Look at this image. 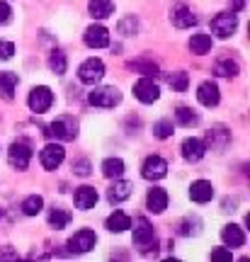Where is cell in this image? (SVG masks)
<instances>
[{
  "label": "cell",
  "mask_w": 250,
  "mask_h": 262,
  "mask_svg": "<svg viewBox=\"0 0 250 262\" xmlns=\"http://www.w3.org/2000/svg\"><path fill=\"white\" fill-rule=\"evenodd\" d=\"M134 243L139 248H149L151 243H156V231L149 224V219H143V216L134 221Z\"/></svg>",
  "instance_id": "cell-10"
},
{
  "label": "cell",
  "mask_w": 250,
  "mask_h": 262,
  "mask_svg": "<svg viewBox=\"0 0 250 262\" xmlns=\"http://www.w3.org/2000/svg\"><path fill=\"white\" fill-rule=\"evenodd\" d=\"M146 209H149L151 214H163L168 209V194H165V189H158L153 187L146 194Z\"/></svg>",
  "instance_id": "cell-18"
},
{
  "label": "cell",
  "mask_w": 250,
  "mask_h": 262,
  "mask_svg": "<svg viewBox=\"0 0 250 262\" xmlns=\"http://www.w3.org/2000/svg\"><path fill=\"white\" fill-rule=\"evenodd\" d=\"M49 68H51L56 75L66 73V68H68V58H66L64 51H51V56H49Z\"/></svg>",
  "instance_id": "cell-28"
},
{
  "label": "cell",
  "mask_w": 250,
  "mask_h": 262,
  "mask_svg": "<svg viewBox=\"0 0 250 262\" xmlns=\"http://www.w3.org/2000/svg\"><path fill=\"white\" fill-rule=\"evenodd\" d=\"M73 170L75 172H78V175H88V172H90V163H88V160H75L73 163Z\"/></svg>",
  "instance_id": "cell-36"
},
{
  "label": "cell",
  "mask_w": 250,
  "mask_h": 262,
  "mask_svg": "<svg viewBox=\"0 0 250 262\" xmlns=\"http://www.w3.org/2000/svg\"><path fill=\"white\" fill-rule=\"evenodd\" d=\"M228 5H231V12H241L245 8V0H228Z\"/></svg>",
  "instance_id": "cell-37"
},
{
  "label": "cell",
  "mask_w": 250,
  "mask_h": 262,
  "mask_svg": "<svg viewBox=\"0 0 250 262\" xmlns=\"http://www.w3.org/2000/svg\"><path fill=\"white\" fill-rule=\"evenodd\" d=\"M27 104L32 112H47L49 107L54 104V93H51V88H47V85H37V88H32V93H29L27 97Z\"/></svg>",
  "instance_id": "cell-1"
},
{
  "label": "cell",
  "mask_w": 250,
  "mask_h": 262,
  "mask_svg": "<svg viewBox=\"0 0 250 262\" xmlns=\"http://www.w3.org/2000/svg\"><path fill=\"white\" fill-rule=\"evenodd\" d=\"M236 27H238L236 12H221V15H216V17L212 19V32L219 39H228L233 32H236Z\"/></svg>",
  "instance_id": "cell-5"
},
{
  "label": "cell",
  "mask_w": 250,
  "mask_h": 262,
  "mask_svg": "<svg viewBox=\"0 0 250 262\" xmlns=\"http://www.w3.org/2000/svg\"><path fill=\"white\" fill-rule=\"evenodd\" d=\"M49 224L54 226V228H66V226L71 224V211H66V209H51L49 211Z\"/></svg>",
  "instance_id": "cell-27"
},
{
  "label": "cell",
  "mask_w": 250,
  "mask_h": 262,
  "mask_svg": "<svg viewBox=\"0 0 250 262\" xmlns=\"http://www.w3.org/2000/svg\"><path fill=\"white\" fill-rule=\"evenodd\" d=\"M204 153H206V146H204L202 139L190 136V139L182 141V158H185V160H190V163H197V160L204 158Z\"/></svg>",
  "instance_id": "cell-14"
},
{
  "label": "cell",
  "mask_w": 250,
  "mask_h": 262,
  "mask_svg": "<svg viewBox=\"0 0 250 262\" xmlns=\"http://www.w3.org/2000/svg\"><path fill=\"white\" fill-rule=\"evenodd\" d=\"M141 175L146 180H163L168 175V163L160 156H149L141 165Z\"/></svg>",
  "instance_id": "cell-11"
},
{
  "label": "cell",
  "mask_w": 250,
  "mask_h": 262,
  "mask_svg": "<svg viewBox=\"0 0 250 262\" xmlns=\"http://www.w3.org/2000/svg\"><path fill=\"white\" fill-rule=\"evenodd\" d=\"M0 216H3V211H0Z\"/></svg>",
  "instance_id": "cell-39"
},
{
  "label": "cell",
  "mask_w": 250,
  "mask_h": 262,
  "mask_svg": "<svg viewBox=\"0 0 250 262\" xmlns=\"http://www.w3.org/2000/svg\"><path fill=\"white\" fill-rule=\"evenodd\" d=\"M88 100H90V104H95V107H114V104L121 102V93L117 90V88H95L93 93L88 95Z\"/></svg>",
  "instance_id": "cell-6"
},
{
  "label": "cell",
  "mask_w": 250,
  "mask_h": 262,
  "mask_svg": "<svg viewBox=\"0 0 250 262\" xmlns=\"http://www.w3.org/2000/svg\"><path fill=\"white\" fill-rule=\"evenodd\" d=\"M75 209H80V211H88V209H93L95 204H97V189L95 187H78L75 189Z\"/></svg>",
  "instance_id": "cell-17"
},
{
  "label": "cell",
  "mask_w": 250,
  "mask_h": 262,
  "mask_svg": "<svg viewBox=\"0 0 250 262\" xmlns=\"http://www.w3.org/2000/svg\"><path fill=\"white\" fill-rule=\"evenodd\" d=\"M83 39L90 49H105L110 44V32H107V27H102V25H93V27L85 29Z\"/></svg>",
  "instance_id": "cell-13"
},
{
  "label": "cell",
  "mask_w": 250,
  "mask_h": 262,
  "mask_svg": "<svg viewBox=\"0 0 250 262\" xmlns=\"http://www.w3.org/2000/svg\"><path fill=\"white\" fill-rule=\"evenodd\" d=\"M15 88H17V73H0V93L5 100H12Z\"/></svg>",
  "instance_id": "cell-25"
},
{
  "label": "cell",
  "mask_w": 250,
  "mask_h": 262,
  "mask_svg": "<svg viewBox=\"0 0 250 262\" xmlns=\"http://www.w3.org/2000/svg\"><path fill=\"white\" fill-rule=\"evenodd\" d=\"M102 75H105V63H102L100 58H88V61H83L80 68H78V78H80V83H85V85L100 83Z\"/></svg>",
  "instance_id": "cell-3"
},
{
  "label": "cell",
  "mask_w": 250,
  "mask_h": 262,
  "mask_svg": "<svg viewBox=\"0 0 250 262\" xmlns=\"http://www.w3.org/2000/svg\"><path fill=\"white\" fill-rule=\"evenodd\" d=\"M170 22H173L177 29H187V27H192V25H195L197 17L192 15V10L190 8H185V5H175L173 12H170Z\"/></svg>",
  "instance_id": "cell-19"
},
{
  "label": "cell",
  "mask_w": 250,
  "mask_h": 262,
  "mask_svg": "<svg viewBox=\"0 0 250 262\" xmlns=\"http://www.w3.org/2000/svg\"><path fill=\"white\" fill-rule=\"evenodd\" d=\"M134 95H136L139 102L151 104L160 97V90H158V85L153 83V78H141V80L134 83Z\"/></svg>",
  "instance_id": "cell-8"
},
{
  "label": "cell",
  "mask_w": 250,
  "mask_h": 262,
  "mask_svg": "<svg viewBox=\"0 0 250 262\" xmlns=\"http://www.w3.org/2000/svg\"><path fill=\"white\" fill-rule=\"evenodd\" d=\"M66 158V150L61 143H47L41 153H39V160H41V168L44 170H56Z\"/></svg>",
  "instance_id": "cell-7"
},
{
  "label": "cell",
  "mask_w": 250,
  "mask_h": 262,
  "mask_svg": "<svg viewBox=\"0 0 250 262\" xmlns=\"http://www.w3.org/2000/svg\"><path fill=\"white\" fill-rule=\"evenodd\" d=\"M153 136H156V139H170V136H173V122H168V119L156 122L153 124Z\"/></svg>",
  "instance_id": "cell-31"
},
{
  "label": "cell",
  "mask_w": 250,
  "mask_h": 262,
  "mask_svg": "<svg viewBox=\"0 0 250 262\" xmlns=\"http://www.w3.org/2000/svg\"><path fill=\"white\" fill-rule=\"evenodd\" d=\"M97 243V235L95 231L90 228H80V231H75V235H71V241H68V250L71 253H90Z\"/></svg>",
  "instance_id": "cell-4"
},
{
  "label": "cell",
  "mask_w": 250,
  "mask_h": 262,
  "mask_svg": "<svg viewBox=\"0 0 250 262\" xmlns=\"http://www.w3.org/2000/svg\"><path fill=\"white\" fill-rule=\"evenodd\" d=\"M187 73H173L170 78H168V85L173 88V90H177V93H182V90H187Z\"/></svg>",
  "instance_id": "cell-32"
},
{
  "label": "cell",
  "mask_w": 250,
  "mask_h": 262,
  "mask_svg": "<svg viewBox=\"0 0 250 262\" xmlns=\"http://www.w3.org/2000/svg\"><path fill=\"white\" fill-rule=\"evenodd\" d=\"M221 241L226 243V248H243L245 245V233H243L241 226L226 224L221 228Z\"/></svg>",
  "instance_id": "cell-16"
},
{
  "label": "cell",
  "mask_w": 250,
  "mask_h": 262,
  "mask_svg": "<svg viewBox=\"0 0 250 262\" xmlns=\"http://www.w3.org/2000/svg\"><path fill=\"white\" fill-rule=\"evenodd\" d=\"M102 175L105 178H121L124 175V160L121 158H107L102 163Z\"/></svg>",
  "instance_id": "cell-24"
},
{
  "label": "cell",
  "mask_w": 250,
  "mask_h": 262,
  "mask_svg": "<svg viewBox=\"0 0 250 262\" xmlns=\"http://www.w3.org/2000/svg\"><path fill=\"white\" fill-rule=\"evenodd\" d=\"M212 260H219V262H231L233 255L228 248H216V250H212Z\"/></svg>",
  "instance_id": "cell-33"
},
{
  "label": "cell",
  "mask_w": 250,
  "mask_h": 262,
  "mask_svg": "<svg viewBox=\"0 0 250 262\" xmlns=\"http://www.w3.org/2000/svg\"><path fill=\"white\" fill-rule=\"evenodd\" d=\"M8 158H10V165H12V168H17V170H27L29 160H32V148H29V146L25 143V141H15V143L10 146Z\"/></svg>",
  "instance_id": "cell-9"
},
{
  "label": "cell",
  "mask_w": 250,
  "mask_h": 262,
  "mask_svg": "<svg viewBox=\"0 0 250 262\" xmlns=\"http://www.w3.org/2000/svg\"><path fill=\"white\" fill-rule=\"evenodd\" d=\"M5 257H15V253H12V250H5V253H0V260H5Z\"/></svg>",
  "instance_id": "cell-38"
},
{
  "label": "cell",
  "mask_w": 250,
  "mask_h": 262,
  "mask_svg": "<svg viewBox=\"0 0 250 262\" xmlns=\"http://www.w3.org/2000/svg\"><path fill=\"white\" fill-rule=\"evenodd\" d=\"M51 139H58V141H73L78 136V124L75 119L71 117H61V119H56V122L49 124V131H47Z\"/></svg>",
  "instance_id": "cell-2"
},
{
  "label": "cell",
  "mask_w": 250,
  "mask_h": 262,
  "mask_svg": "<svg viewBox=\"0 0 250 262\" xmlns=\"http://www.w3.org/2000/svg\"><path fill=\"white\" fill-rule=\"evenodd\" d=\"M175 119H177V124H182V126H195V124L199 122V117L195 114V110H190V107H177Z\"/></svg>",
  "instance_id": "cell-29"
},
{
  "label": "cell",
  "mask_w": 250,
  "mask_h": 262,
  "mask_svg": "<svg viewBox=\"0 0 250 262\" xmlns=\"http://www.w3.org/2000/svg\"><path fill=\"white\" fill-rule=\"evenodd\" d=\"M212 44L214 41L209 34H192V39H190V51L197 54V56H204V54L212 51Z\"/></svg>",
  "instance_id": "cell-23"
},
{
  "label": "cell",
  "mask_w": 250,
  "mask_h": 262,
  "mask_svg": "<svg viewBox=\"0 0 250 262\" xmlns=\"http://www.w3.org/2000/svg\"><path fill=\"white\" fill-rule=\"evenodd\" d=\"M197 100H199V104H204V107H216V104H219V100H221L219 85L212 83V80H204V83H199V88H197Z\"/></svg>",
  "instance_id": "cell-12"
},
{
  "label": "cell",
  "mask_w": 250,
  "mask_h": 262,
  "mask_svg": "<svg viewBox=\"0 0 250 262\" xmlns=\"http://www.w3.org/2000/svg\"><path fill=\"white\" fill-rule=\"evenodd\" d=\"M10 17H12V10H10V5L5 3V0H0V25H8Z\"/></svg>",
  "instance_id": "cell-35"
},
{
  "label": "cell",
  "mask_w": 250,
  "mask_h": 262,
  "mask_svg": "<svg viewBox=\"0 0 250 262\" xmlns=\"http://www.w3.org/2000/svg\"><path fill=\"white\" fill-rule=\"evenodd\" d=\"M131 189H134V185H131V182L119 180V182H114V185L110 187L107 199H110L112 204H119V202H124V199H129V196H131Z\"/></svg>",
  "instance_id": "cell-21"
},
{
  "label": "cell",
  "mask_w": 250,
  "mask_h": 262,
  "mask_svg": "<svg viewBox=\"0 0 250 262\" xmlns=\"http://www.w3.org/2000/svg\"><path fill=\"white\" fill-rule=\"evenodd\" d=\"M88 12L93 19H105L114 12V3L112 0H90L88 3Z\"/></svg>",
  "instance_id": "cell-22"
},
{
  "label": "cell",
  "mask_w": 250,
  "mask_h": 262,
  "mask_svg": "<svg viewBox=\"0 0 250 262\" xmlns=\"http://www.w3.org/2000/svg\"><path fill=\"white\" fill-rule=\"evenodd\" d=\"M105 226H107V231H112V233H124L127 228H131V219L124 211H114V214L107 216Z\"/></svg>",
  "instance_id": "cell-20"
},
{
  "label": "cell",
  "mask_w": 250,
  "mask_h": 262,
  "mask_svg": "<svg viewBox=\"0 0 250 262\" xmlns=\"http://www.w3.org/2000/svg\"><path fill=\"white\" fill-rule=\"evenodd\" d=\"M41 209H44V199L39 194H29L25 202H22V211L27 216H37L41 214Z\"/></svg>",
  "instance_id": "cell-26"
},
{
  "label": "cell",
  "mask_w": 250,
  "mask_h": 262,
  "mask_svg": "<svg viewBox=\"0 0 250 262\" xmlns=\"http://www.w3.org/2000/svg\"><path fill=\"white\" fill-rule=\"evenodd\" d=\"M212 196H214L212 182H206V180H195V182L190 185V199L197 202V204H206V202H212Z\"/></svg>",
  "instance_id": "cell-15"
},
{
  "label": "cell",
  "mask_w": 250,
  "mask_h": 262,
  "mask_svg": "<svg viewBox=\"0 0 250 262\" xmlns=\"http://www.w3.org/2000/svg\"><path fill=\"white\" fill-rule=\"evenodd\" d=\"M238 63L231 61V58H221L219 63H216V75H221V78H233V75H238Z\"/></svg>",
  "instance_id": "cell-30"
},
{
  "label": "cell",
  "mask_w": 250,
  "mask_h": 262,
  "mask_svg": "<svg viewBox=\"0 0 250 262\" xmlns=\"http://www.w3.org/2000/svg\"><path fill=\"white\" fill-rule=\"evenodd\" d=\"M15 54V44L12 41H0V61H8Z\"/></svg>",
  "instance_id": "cell-34"
}]
</instances>
